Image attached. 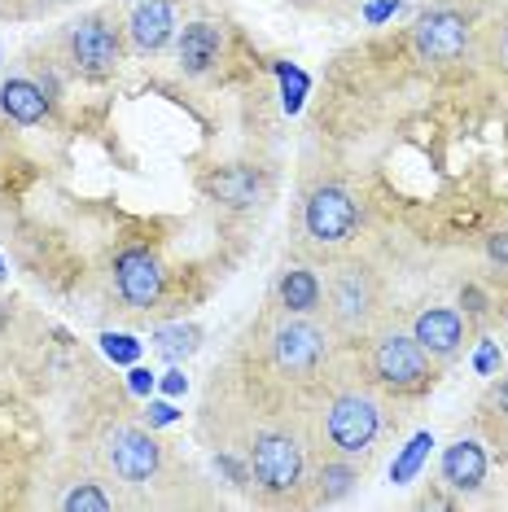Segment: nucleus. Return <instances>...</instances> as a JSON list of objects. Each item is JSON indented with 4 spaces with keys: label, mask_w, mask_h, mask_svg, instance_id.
<instances>
[{
    "label": "nucleus",
    "mask_w": 508,
    "mask_h": 512,
    "mask_svg": "<svg viewBox=\"0 0 508 512\" xmlns=\"http://www.w3.org/2000/svg\"><path fill=\"white\" fill-rule=\"evenodd\" d=\"M381 311V281L368 263H342L329 276V320L342 333H364Z\"/></svg>",
    "instance_id": "1"
},
{
    "label": "nucleus",
    "mask_w": 508,
    "mask_h": 512,
    "mask_svg": "<svg viewBox=\"0 0 508 512\" xmlns=\"http://www.w3.org/2000/svg\"><path fill=\"white\" fill-rule=\"evenodd\" d=\"M373 377L395 394H417L434 381V364L412 333H386L373 346Z\"/></svg>",
    "instance_id": "2"
},
{
    "label": "nucleus",
    "mask_w": 508,
    "mask_h": 512,
    "mask_svg": "<svg viewBox=\"0 0 508 512\" xmlns=\"http://www.w3.org/2000/svg\"><path fill=\"white\" fill-rule=\"evenodd\" d=\"M272 359L285 377H316L320 364L329 359V337L316 320L307 316H285L272 329Z\"/></svg>",
    "instance_id": "3"
},
{
    "label": "nucleus",
    "mask_w": 508,
    "mask_h": 512,
    "mask_svg": "<svg viewBox=\"0 0 508 512\" xmlns=\"http://www.w3.org/2000/svg\"><path fill=\"white\" fill-rule=\"evenodd\" d=\"M377 429H381V412H377V403L368 399V394H360V390L338 394V399L329 403V412H325V434L333 442V451L346 456V460L364 456V451L373 447Z\"/></svg>",
    "instance_id": "4"
},
{
    "label": "nucleus",
    "mask_w": 508,
    "mask_h": 512,
    "mask_svg": "<svg viewBox=\"0 0 508 512\" xmlns=\"http://www.w3.org/2000/svg\"><path fill=\"white\" fill-rule=\"evenodd\" d=\"M66 49H71V66L88 79H106L119 71V62H123L119 27H110L101 14L79 18L71 27V36H66Z\"/></svg>",
    "instance_id": "5"
},
{
    "label": "nucleus",
    "mask_w": 508,
    "mask_h": 512,
    "mask_svg": "<svg viewBox=\"0 0 508 512\" xmlns=\"http://www.w3.org/2000/svg\"><path fill=\"white\" fill-rule=\"evenodd\" d=\"M355 224H360V206L342 184H320V189L307 193L303 228L316 246H342L355 232Z\"/></svg>",
    "instance_id": "6"
},
{
    "label": "nucleus",
    "mask_w": 508,
    "mask_h": 512,
    "mask_svg": "<svg viewBox=\"0 0 508 512\" xmlns=\"http://www.w3.org/2000/svg\"><path fill=\"white\" fill-rule=\"evenodd\" d=\"M250 473L268 495H290L303 482V447L290 434H259L250 447Z\"/></svg>",
    "instance_id": "7"
},
{
    "label": "nucleus",
    "mask_w": 508,
    "mask_h": 512,
    "mask_svg": "<svg viewBox=\"0 0 508 512\" xmlns=\"http://www.w3.org/2000/svg\"><path fill=\"white\" fill-rule=\"evenodd\" d=\"M412 44H417V53L425 62H456V57H465L469 49V22L460 9H430V14H421V22L412 27Z\"/></svg>",
    "instance_id": "8"
},
{
    "label": "nucleus",
    "mask_w": 508,
    "mask_h": 512,
    "mask_svg": "<svg viewBox=\"0 0 508 512\" xmlns=\"http://www.w3.org/2000/svg\"><path fill=\"white\" fill-rule=\"evenodd\" d=\"M106 460L114 477H123V482L141 486L149 477L158 473V464H163V451H158V442L145 434V429H132V425H119L114 434L106 438Z\"/></svg>",
    "instance_id": "9"
},
{
    "label": "nucleus",
    "mask_w": 508,
    "mask_h": 512,
    "mask_svg": "<svg viewBox=\"0 0 508 512\" xmlns=\"http://www.w3.org/2000/svg\"><path fill=\"white\" fill-rule=\"evenodd\" d=\"M114 285H119L127 307L149 311L163 298V267L149 250H123L119 263H114Z\"/></svg>",
    "instance_id": "10"
},
{
    "label": "nucleus",
    "mask_w": 508,
    "mask_h": 512,
    "mask_svg": "<svg viewBox=\"0 0 508 512\" xmlns=\"http://www.w3.org/2000/svg\"><path fill=\"white\" fill-rule=\"evenodd\" d=\"M412 337L425 346L430 359H456L460 346H465V320L452 307H425L417 320H412Z\"/></svg>",
    "instance_id": "11"
},
{
    "label": "nucleus",
    "mask_w": 508,
    "mask_h": 512,
    "mask_svg": "<svg viewBox=\"0 0 508 512\" xmlns=\"http://www.w3.org/2000/svg\"><path fill=\"white\" fill-rule=\"evenodd\" d=\"M127 31H132V44L141 53H158L171 40V31H176V9L167 0H145V5L132 9Z\"/></svg>",
    "instance_id": "12"
},
{
    "label": "nucleus",
    "mask_w": 508,
    "mask_h": 512,
    "mask_svg": "<svg viewBox=\"0 0 508 512\" xmlns=\"http://www.w3.org/2000/svg\"><path fill=\"white\" fill-rule=\"evenodd\" d=\"M224 53V31L215 22H189L180 36V62L189 75H206Z\"/></svg>",
    "instance_id": "13"
},
{
    "label": "nucleus",
    "mask_w": 508,
    "mask_h": 512,
    "mask_svg": "<svg viewBox=\"0 0 508 512\" xmlns=\"http://www.w3.org/2000/svg\"><path fill=\"white\" fill-rule=\"evenodd\" d=\"M443 482L456 486V491H478L482 482H487V451L478 447V442H456V447H447L443 456Z\"/></svg>",
    "instance_id": "14"
},
{
    "label": "nucleus",
    "mask_w": 508,
    "mask_h": 512,
    "mask_svg": "<svg viewBox=\"0 0 508 512\" xmlns=\"http://www.w3.org/2000/svg\"><path fill=\"white\" fill-rule=\"evenodd\" d=\"M276 298H281L285 316H311L325 302V285H320V276L311 267H290L281 276V285H276Z\"/></svg>",
    "instance_id": "15"
},
{
    "label": "nucleus",
    "mask_w": 508,
    "mask_h": 512,
    "mask_svg": "<svg viewBox=\"0 0 508 512\" xmlns=\"http://www.w3.org/2000/svg\"><path fill=\"white\" fill-rule=\"evenodd\" d=\"M0 110L14 123L31 127L49 114V97H44V88H36L31 79H5V84H0Z\"/></svg>",
    "instance_id": "16"
},
{
    "label": "nucleus",
    "mask_w": 508,
    "mask_h": 512,
    "mask_svg": "<svg viewBox=\"0 0 508 512\" xmlns=\"http://www.w3.org/2000/svg\"><path fill=\"white\" fill-rule=\"evenodd\" d=\"M215 197L224 206H254V197H259V176L254 171H246V167H228L224 176L215 180Z\"/></svg>",
    "instance_id": "17"
},
{
    "label": "nucleus",
    "mask_w": 508,
    "mask_h": 512,
    "mask_svg": "<svg viewBox=\"0 0 508 512\" xmlns=\"http://www.w3.org/2000/svg\"><path fill=\"white\" fill-rule=\"evenodd\" d=\"M316 482H320V499H325V504H333V499H342L355 482H360V473H355L351 460H329L325 469H320Z\"/></svg>",
    "instance_id": "18"
},
{
    "label": "nucleus",
    "mask_w": 508,
    "mask_h": 512,
    "mask_svg": "<svg viewBox=\"0 0 508 512\" xmlns=\"http://www.w3.org/2000/svg\"><path fill=\"white\" fill-rule=\"evenodd\" d=\"M62 508H66V512H110V508H114V499L101 491L97 482H79L75 491L62 499Z\"/></svg>",
    "instance_id": "19"
},
{
    "label": "nucleus",
    "mask_w": 508,
    "mask_h": 512,
    "mask_svg": "<svg viewBox=\"0 0 508 512\" xmlns=\"http://www.w3.org/2000/svg\"><path fill=\"white\" fill-rule=\"evenodd\" d=\"M154 342H158V351H163L167 359H180V355H189L193 346H198V329H163Z\"/></svg>",
    "instance_id": "20"
},
{
    "label": "nucleus",
    "mask_w": 508,
    "mask_h": 512,
    "mask_svg": "<svg viewBox=\"0 0 508 512\" xmlns=\"http://www.w3.org/2000/svg\"><path fill=\"white\" fill-rule=\"evenodd\" d=\"M425 447H430V438H417V442H412V447H408V456H403L399 464H395V477H408L412 469H417V464H421V456H425Z\"/></svg>",
    "instance_id": "21"
},
{
    "label": "nucleus",
    "mask_w": 508,
    "mask_h": 512,
    "mask_svg": "<svg viewBox=\"0 0 508 512\" xmlns=\"http://www.w3.org/2000/svg\"><path fill=\"white\" fill-rule=\"evenodd\" d=\"M495 62H500V71L508 75V22L500 27V36H495Z\"/></svg>",
    "instance_id": "22"
},
{
    "label": "nucleus",
    "mask_w": 508,
    "mask_h": 512,
    "mask_svg": "<svg viewBox=\"0 0 508 512\" xmlns=\"http://www.w3.org/2000/svg\"><path fill=\"white\" fill-rule=\"evenodd\" d=\"M491 254H495V259H504V263H508V237H495V241H491Z\"/></svg>",
    "instance_id": "23"
},
{
    "label": "nucleus",
    "mask_w": 508,
    "mask_h": 512,
    "mask_svg": "<svg viewBox=\"0 0 508 512\" xmlns=\"http://www.w3.org/2000/svg\"><path fill=\"white\" fill-rule=\"evenodd\" d=\"M495 403H500V412L508 416V377L500 381V390H495Z\"/></svg>",
    "instance_id": "24"
}]
</instances>
